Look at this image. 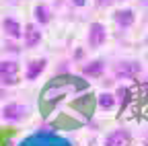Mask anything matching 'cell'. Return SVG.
I'll return each instance as SVG.
<instances>
[{
	"instance_id": "52a82bcc",
	"label": "cell",
	"mask_w": 148,
	"mask_h": 146,
	"mask_svg": "<svg viewBox=\"0 0 148 146\" xmlns=\"http://www.w3.org/2000/svg\"><path fill=\"white\" fill-rule=\"evenodd\" d=\"M25 113H27V107L21 105V103H8V105L2 109V117L8 119V121H18Z\"/></svg>"
},
{
	"instance_id": "8fae6325",
	"label": "cell",
	"mask_w": 148,
	"mask_h": 146,
	"mask_svg": "<svg viewBox=\"0 0 148 146\" xmlns=\"http://www.w3.org/2000/svg\"><path fill=\"white\" fill-rule=\"evenodd\" d=\"M130 142V134L125 130H115V132H111L107 138H105V144L107 146H123Z\"/></svg>"
},
{
	"instance_id": "277c9868",
	"label": "cell",
	"mask_w": 148,
	"mask_h": 146,
	"mask_svg": "<svg viewBox=\"0 0 148 146\" xmlns=\"http://www.w3.org/2000/svg\"><path fill=\"white\" fill-rule=\"evenodd\" d=\"M95 105H97V99L92 93H86L78 99L72 101V107L76 109V111H80L84 117H92V113H95Z\"/></svg>"
},
{
	"instance_id": "6da1fadb",
	"label": "cell",
	"mask_w": 148,
	"mask_h": 146,
	"mask_svg": "<svg viewBox=\"0 0 148 146\" xmlns=\"http://www.w3.org/2000/svg\"><path fill=\"white\" fill-rule=\"evenodd\" d=\"M88 84L86 80L82 78H76V76H72V74H64V76H58V78H51L45 88H43V93H41V99H39V107H41V115L47 117V113L51 111V107L56 105V101L62 99L68 90H84Z\"/></svg>"
},
{
	"instance_id": "30bf717a",
	"label": "cell",
	"mask_w": 148,
	"mask_h": 146,
	"mask_svg": "<svg viewBox=\"0 0 148 146\" xmlns=\"http://www.w3.org/2000/svg\"><path fill=\"white\" fill-rule=\"evenodd\" d=\"M41 41V31L35 25H25V45L27 47H35Z\"/></svg>"
},
{
	"instance_id": "8992f818",
	"label": "cell",
	"mask_w": 148,
	"mask_h": 146,
	"mask_svg": "<svg viewBox=\"0 0 148 146\" xmlns=\"http://www.w3.org/2000/svg\"><path fill=\"white\" fill-rule=\"evenodd\" d=\"M105 37H107V31L101 23H92L90 25V31H88V43L90 47H99L105 43Z\"/></svg>"
},
{
	"instance_id": "9c48e42d",
	"label": "cell",
	"mask_w": 148,
	"mask_h": 146,
	"mask_svg": "<svg viewBox=\"0 0 148 146\" xmlns=\"http://www.w3.org/2000/svg\"><path fill=\"white\" fill-rule=\"evenodd\" d=\"M113 19H115L117 27H121V29H127V27H132V25H134V10H132V8H123V10H117Z\"/></svg>"
},
{
	"instance_id": "7a4b0ae2",
	"label": "cell",
	"mask_w": 148,
	"mask_h": 146,
	"mask_svg": "<svg viewBox=\"0 0 148 146\" xmlns=\"http://www.w3.org/2000/svg\"><path fill=\"white\" fill-rule=\"evenodd\" d=\"M23 146H70L72 142L66 140V138H60L51 132H37L29 138H25L21 142Z\"/></svg>"
},
{
	"instance_id": "5b68a950",
	"label": "cell",
	"mask_w": 148,
	"mask_h": 146,
	"mask_svg": "<svg viewBox=\"0 0 148 146\" xmlns=\"http://www.w3.org/2000/svg\"><path fill=\"white\" fill-rule=\"evenodd\" d=\"M138 72H140V64L138 62L125 60V62L115 64V76H119V78H132V76L138 74Z\"/></svg>"
},
{
	"instance_id": "7c38bea8",
	"label": "cell",
	"mask_w": 148,
	"mask_h": 146,
	"mask_svg": "<svg viewBox=\"0 0 148 146\" xmlns=\"http://www.w3.org/2000/svg\"><path fill=\"white\" fill-rule=\"evenodd\" d=\"M2 27H4V33L10 35V37H14V39H18V37L23 35L21 25H18L14 19H4V21H2Z\"/></svg>"
},
{
	"instance_id": "4fadbf2b",
	"label": "cell",
	"mask_w": 148,
	"mask_h": 146,
	"mask_svg": "<svg viewBox=\"0 0 148 146\" xmlns=\"http://www.w3.org/2000/svg\"><path fill=\"white\" fill-rule=\"evenodd\" d=\"M33 16H35V21H37V23H41V25H47V23L51 21V12H49V8H47L45 4H39V6H35V10H33Z\"/></svg>"
},
{
	"instance_id": "ba28073f",
	"label": "cell",
	"mask_w": 148,
	"mask_h": 146,
	"mask_svg": "<svg viewBox=\"0 0 148 146\" xmlns=\"http://www.w3.org/2000/svg\"><path fill=\"white\" fill-rule=\"evenodd\" d=\"M45 66H47V60H43V58H41V60H31V62L27 64V72H25L27 80H35V78L45 70Z\"/></svg>"
},
{
	"instance_id": "3957f363",
	"label": "cell",
	"mask_w": 148,
	"mask_h": 146,
	"mask_svg": "<svg viewBox=\"0 0 148 146\" xmlns=\"http://www.w3.org/2000/svg\"><path fill=\"white\" fill-rule=\"evenodd\" d=\"M0 82L2 84H16L18 82V64L12 60L0 62Z\"/></svg>"
},
{
	"instance_id": "ffe728a7",
	"label": "cell",
	"mask_w": 148,
	"mask_h": 146,
	"mask_svg": "<svg viewBox=\"0 0 148 146\" xmlns=\"http://www.w3.org/2000/svg\"><path fill=\"white\" fill-rule=\"evenodd\" d=\"M146 43H148V37H146Z\"/></svg>"
},
{
	"instance_id": "9a60e30c",
	"label": "cell",
	"mask_w": 148,
	"mask_h": 146,
	"mask_svg": "<svg viewBox=\"0 0 148 146\" xmlns=\"http://www.w3.org/2000/svg\"><path fill=\"white\" fill-rule=\"evenodd\" d=\"M97 103H99L101 109H111V107L115 105V97L111 95V93H103V95L97 99Z\"/></svg>"
},
{
	"instance_id": "5bb4252c",
	"label": "cell",
	"mask_w": 148,
	"mask_h": 146,
	"mask_svg": "<svg viewBox=\"0 0 148 146\" xmlns=\"http://www.w3.org/2000/svg\"><path fill=\"white\" fill-rule=\"evenodd\" d=\"M103 70H105V64L101 60H95V62H90V64H86L82 68V74H86V76H101Z\"/></svg>"
},
{
	"instance_id": "d6986e66",
	"label": "cell",
	"mask_w": 148,
	"mask_h": 146,
	"mask_svg": "<svg viewBox=\"0 0 148 146\" xmlns=\"http://www.w3.org/2000/svg\"><path fill=\"white\" fill-rule=\"evenodd\" d=\"M109 2H111V0H99V4H101V6H105V4H109Z\"/></svg>"
},
{
	"instance_id": "2e32d148",
	"label": "cell",
	"mask_w": 148,
	"mask_h": 146,
	"mask_svg": "<svg viewBox=\"0 0 148 146\" xmlns=\"http://www.w3.org/2000/svg\"><path fill=\"white\" fill-rule=\"evenodd\" d=\"M53 127H68V130H72V127H74V130H76V127H80V123L74 121V119H70V117H66V115H62L58 121L53 123Z\"/></svg>"
},
{
	"instance_id": "ac0fdd59",
	"label": "cell",
	"mask_w": 148,
	"mask_h": 146,
	"mask_svg": "<svg viewBox=\"0 0 148 146\" xmlns=\"http://www.w3.org/2000/svg\"><path fill=\"white\" fill-rule=\"evenodd\" d=\"M84 2H86V0H72L74 6H84Z\"/></svg>"
},
{
	"instance_id": "e0dca14e",
	"label": "cell",
	"mask_w": 148,
	"mask_h": 146,
	"mask_svg": "<svg viewBox=\"0 0 148 146\" xmlns=\"http://www.w3.org/2000/svg\"><path fill=\"white\" fill-rule=\"evenodd\" d=\"M117 95H119V99L123 101V99L127 97V88H117Z\"/></svg>"
}]
</instances>
